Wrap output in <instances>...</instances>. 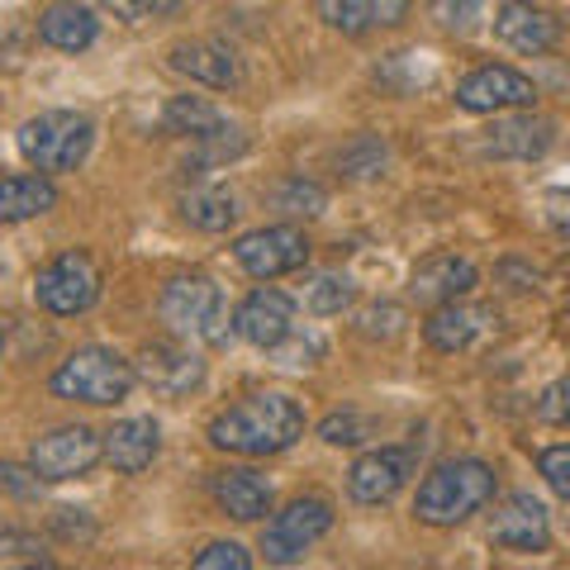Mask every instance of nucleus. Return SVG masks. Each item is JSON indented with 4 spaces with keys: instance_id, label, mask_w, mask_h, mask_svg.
I'll return each mask as SVG.
<instances>
[{
    "instance_id": "a19ab883",
    "label": "nucleus",
    "mask_w": 570,
    "mask_h": 570,
    "mask_svg": "<svg viewBox=\"0 0 570 570\" xmlns=\"http://www.w3.org/2000/svg\"><path fill=\"white\" fill-rule=\"evenodd\" d=\"M100 6H105V10H115L119 20H129V24L142 20V14H138V0H100Z\"/></svg>"
},
{
    "instance_id": "7c9ffc66",
    "label": "nucleus",
    "mask_w": 570,
    "mask_h": 570,
    "mask_svg": "<svg viewBox=\"0 0 570 570\" xmlns=\"http://www.w3.org/2000/svg\"><path fill=\"white\" fill-rule=\"evenodd\" d=\"M318 438H324L328 448H356V442L371 438V423L356 414V409H343V414H328L318 423Z\"/></svg>"
},
{
    "instance_id": "c85d7f7f",
    "label": "nucleus",
    "mask_w": 570,
    "mask_h": 570,
    "mask_svg": "<svg viewBox=\"0 0 570 570\" xmlns=\"http://www.w3.org/2000/svg\"><path fill=\"white\" fill-rule=\"evenodd\" d=\"M428 10H433V20L448 33H456V39L475 33L480 20H485V0H428Z\"/></svg>"
},
{
    "instance_id": "20e7f679",
    "label": "nucleus",
    "mask_w": 570,
    "mask_h": 570,
    "mask_svg": "<svg viewBox=\"0 0 570 570\" xmlns=\"http://www.w3.org/2000/svg\"><path fill=\"white\" fill-rule=\"evenodd\" d=\"M96 142V124L77 115V110H43L20 124L14 134V148L33 171H77L86 157H91Z\"/></svg>"
},
{
    "instance_id": "37998d69",
    "label": "nucleus",
    "mask_w": 570,
    "mask_h": 570,
    "mask_svg": "<svg viewBox=\"0 0 570 570\" xmlns=\"http://www.w3.org/2000/svg\"><path fill=\"white\" fill-rule=\"evenodd\" d=\"M0 352H6V337H0Z\"/></svg>"
},
{
    "instance_id": "9d476101",
    "label": "nucleus",
    "mask_w": 570,
    "mask_h": 570,
    "mask_svg": "<svg viewBox=\"0 0 570 570\" xmlns=\"http://www.w3.org/2000/svg\"><path fill=\"white\" fill-rule=\"evenodd\" d=\"M100 461V433L86 423H67L52 433L33 438L29 448V466L39 471V480H77Z\"/></svg>"
},
{
    "instance_id": "6e6552de",
    "label": "nucleus",
    "mask_w": 570,
    "mask_h": 570,
    "mask_svg": "<svg viewBox=\"0 0 570 570\" xmlns=\"http://www.w3.org/2000/svg\"><path fill=\"white\" fill-rule=\"evenodd\" d=\"M456 105L466 115H504V110H532L538 105V81L523 77L509 62L475 67L471 77L456 81Z\"/></svg>"
},
{
    "instance_id": "72a5a7b5",
    "label": "nucleus",
    "mask_w": 570,
    "mask_h": 570,
    "mask_svg": "<svg viewBox=\"0 0 570 570\" xmlns=\"http://www.w3.org/2000/svg\"><path fill=\"white\" fill-rule=\"evenodd\" d=\"M253 557H247L243 542H209L200 557H195V570H247Z\"/></svg>"
},
{
    "instance_id": "79ce46f5",
    "label": "nucleus",
    "mask_w": 570,
    "mask_h": 570,
    "mask_svg": "<svg viewBox=\"0 0 570 570\" xmlns=\"http://www.w3.org/2000/svg\"><path fill=\"white\" fill-rule=\"evenodd\" d=\"M176 6H181V0H138V14L148 20V14H171Z\"/></svg>"
},
{
    "instance_id": "dca6fc26",
    "label": "nucleus",
    "mask_w": 570,
    "mask_h": 570,
    "mask_svg": "<svg viewBox=\"0 0 570 570\" xmlns=\"http://www.w3.org/2000/svg\"><path fill=\"white\" fill-rule=\"evenodd\" d=\"M490 542L504 551H547L551 547V519L532 494H509L504 504L490 513Z\"/></svg>"
},
{
    "instance_id": "aec40b11",
    "label": "nucleus",
    "mask_w": 570,
    "mask_h": 570,
    "mask_svg": "<svg viewBox=\"0 0 570 570\" xmlns=\"http://www.w3.org/2000/svg\"><path fill=\"white\" fill-rule=\"evenodd\" d=\"M318 20L337 33H376L409 20V0H318Z\"/></svg>"
},
{
    "instance_id": "f03ea898",
    "label": "nucleus",
    "mask_w": 570,
    "mask_h": 570,
    "mask_svg": "<svg viewBox=\"0 0 570 570\" xmlns=\"http://www.w3.org/2000/svg\"><path fill=\"white\" fill-rule=\"evenodd\" d=\"M494 490H499V475L490 461H480V456L438 461L414 494V519L428 528H456V523H466L471 513L485 509Z\"/></svg>"
},
{
    "instance_id": "393cba45",
    "label": "nucleus",
    "mask_w": 570,
    "mask_h": 570,
    "mask_svg": "<svg viewBox=\"0 0 570 570\" xmlns=\"http://www.w3.org/2000/svg\"><path fill=\"white\" fill-rule=\"evenodd\" d=\"M238 200L219 186H195L181 195V219L190 228H200V234H228V228L238 224Z\"/></svg>"
},
{
    "instance_id": "b1692460",
    "label": "nucleus",
    "mask_w": 570,
    "mask_h": 570,
    "mask_svg": "<svg viewBox=\"0 0 570 570\" xmlns=\"http://www.w3.org/2000/svg\"><path fill=\"white\" fill-rule=\"evenodd\" d=\"M58 205V186L43 171H24V176H0V224H24L39 219Z\"/></svg>"
},
{
    "instance_id": "58836bf2",
    "label": "nucleus",
    "mask_w": 570,
    "mask_h": 570,
    "mask_svg": "<svg viewBox=\"0 0 570 570\" xmlns=\"http://www.w3.org/2000/svg\"><path fill=\"white\" fill-rule=\"evenodd\" d=\"M538 419L551 423V428H561V423L570 419V409H566V381H551V385H547V395H542V404H538Z\"/></svg>"
},
{
    "instance_id": "f257e3e1",
    "label": "nucleus",
    "mask_w": 570,
    "mask_h": 570,
    "mask_svg": "<svg viewBox=\"0 0 570 570\" xmlns=\"http://www.w3.org/2000/svg\"><path fill=\"white\" fill-rule=\"evenodd\" d=\"M299 438H305V409L291 395H276V390L272 395H247L238 404H228L209 423L214 448L238 452V456H276Z\"/></svg>"
},
{
    "instance_id": "6ab92c4d",
    "label": "nucleus",
    "mask_w": 570,
    "mask_h": 570,
    "mask_svg": "<svg viewBox=\"0 0 570 570\" xmlns=\"http://www.w3.org/2000/svg\"><path fill=\"white\" fill-rule=\"evenodd\" d=\"M157 452H163V433H157L153 419H119L110 433L100 438V456L110 461L119 475H138L148 471Z\"/></svg>"
},
{
    "instance_id": "4be33fe9",
    "label": "nucleus",
    "mask_w": 570,
    "mask_h": 570,
    "mask_svg": "<svg viewBox=\"0 0 570 570\" xmlns=\"http://www.w3.org/2000/svg\"><path fill=\"white\" fill-rule=\"evenodd\" d=\"M485 328H490V309L466 305V299H448V305H433L423 337L433 352H466Z\"/></svg>"
},
{
    "instance_id": "e433bc0d",
    "label": "nucleus",
    "mask_w": 570,
    "mask_h": 570,
    "mask_svg": "<svg viewBox=\"0 0 570 570\" xmlns=\"http://www.w3.org/2000/svg\"><path fill=\"white\" fill-rule=\"evenodd\" d=\"M404 328V309L400 305H371L362 314V333L366 337H395Z\"/></svg>"
},
{
    "instance_id": "c756f323",
    "label": "nucleus",
    "mask_w": 570,
    "mask_h": 570,
    "mask_svg": "<svg viewBox=\"0 0 570 570\" xmlns=\"http://www.w3.org/2000/svg\"><path fill=\"white\" fill-rule=\"evenodd\" d=\"M337 167L347 176H381L385 171V142L381 138H356L352 148L337 153Z\"/></svg>"
},
{
    "instance_id": "ddd939ff",
    "label": "nucleus",
    "mask_w": 570,
    "mask_h": 570,
    "mask_svg": "<svg viewBox=\"0 0 570 570\" xmlns=\"http://www.w3.org/2000/svg\"><path fill=\"white\" fill-rule=\"evenodd\" d=\"M414 475V452L409 448H376L352 461L347 471V494L356 504H390Z\"/></svg>"
},
{
    "instance_id": "0eeeda50",
    "label": "nucleus",
    "mask_w": 570,
    "mask_h": 570,
    "mask_svg": "<svg viewBox=\"0 0 570 570\" xmlns=\"http://www.w3.org/2000/svg\"><path fill=\"white\" fill-rule=\"evenodd\" d=\"M328 532H333V504L318 494H305V499H291V504L262 528V551L272 566H291L305 557L318 538H328Z\"/></svg>"
},
{
    "instance_id": "4468645a",
    "label": "nucleus",
    "mask_w": 570,
    "mask_h": 570,
    "mask_svg": "<svg viewBox=\"0 0 570 570\" xmlns=\"http://www.w3.org/2000/svg\"><path fill=\"white\" fill-rule=\"evenodd\" d=\"M291 328H295V299L285 291H276V285H257V291L234 309V333L262 352H272Z\"/></svg>"
},
{
    "instance_id": "f704fd0d",
    "label": "nucleus",
    "mask_w": 570,
    "mask_h": 570,
    "mask_svg": "<svg viewBox=\"0 0 570 570\" xmlns=\"http://www.w3.org/2000/svg\"><path fill=\"white\" fill-rule=\"evenodd\" d=\"M538 466H542V475H547L551 494L570 499V448H566V442H557V448L538 452Z\"/></svg>"
},
{
    "instance_id": "473e14b6",
    "label": "nucleus",
    "mask_w": 570,
    "mask_h": 570,
    "mask_svg": "<svg viewBox=\"0 0 570 570\" xmlns=\"http://www.w3.org/2000/svg\"><path fill=\"white\" fill-rule=\"evenodd\" d=\"M0 561L48 566V557H43V542L33 538V532H14V528H0Z\"/></svg>"
},
{
    "instance_id": "a211bd4d",
    "label": "nucleus",
    "mask_w": 570,
    "mask_h": 570,
    "mask_svg": "<svg viewBox=\"0 0 570 570\" xmlns=\"http://www.w3.org/2000/svg\"><path fill=\"white\" fill-rule=\"evenodd\" d=\"M551 142H557V124L542 119V115H509V119H494V129L480 142L485 157H513V163H532L542 157Z\"/></svg>"
},
{
    "instance_id": "f8f14e48",
    "label": "nucleus",
    "mask_w": 570,
    "mask_h": 570,
    "mask_svg": "<svg viewBox=\"0 0 570 570\" xmlns=\"http://www.w3.org/2000/svg\"><path fill=\"white\" fill-rule=\"evenodd\" d=\"M134 381H142L163 400H181L205 385V362H200V352L186 343H148L134 362Z\"/></svg>"
},
{
    "instance_id": "1a4fd4ad",
    "label": "nucleus",
    "mask_w": 570,
    "mask_h": 570,
    "mask_svg": "<svg viewBox=\"0 0 570 570\" xmlns=\"http://www.w3.org/2000/svg\"><path fill=\"white\" fill-rule=\"evenodd\" d=\"M234 257L253 281H276L309 262V238L295 224H266L234 243Z\"/></svg>"
},
{
    "instance_id": "ea45409f",
    "label": "nucleus",
    "mask_w": 570,
    "mask_h": 570,
    "mask_svg": "<svg viewBox=\"0 0 570 570\" xmlns=\"http://www.w3.org/2000/svg\"><path fill=\"white\" fill-rule=\"evenodd\" d=\"M499 276H509L513 291H538V272H523L519 262H504V266H499Z\"/></svg>"
},
{
    "instance_id": "f3484780",
    "label": "nucleus",
    "mask_w": 570,
    "mask_h": 570,
    "mask_svg": "<svg viewBox=\"0 0 570 570\" xmlns=\"http://www.w3.org/2000/svg\"><path fill=\"white\" fill-rule=\"evenodd\" d=\"M209 494H214V504H219L228 519H238V523H257V519L272 513V485H266V475L253 471V466L214 471L209 475Z\"/></svg>"
},
{
    "instance_id": "cd10ccee",
    "label": "nucleus",
    "mask_w": 570,
    "mask_h": 570,
    "mask_svg": "<svg viewBox=\"0 0 570 570\" xmlns=\"http://www.w3.org/2000/svg\"><path fill=\"white\" fill-rule=\"evenodd\" d=\"M276 209L285 219H318V214L328 209V195H324V186L305 181V176H291V181L276 190Z\"/></svg>"
},
{
    "instance_id": "c9c22d12",
    "label": "nucleus",
    "mask_w": 570,
    "mask_h": 570,
    "mask_svg": "<svg viewBox=\"0 0 570 570\" xmlns=\"http://www.w3.org/2000/svg\"><path fill=\"white\" fill-rule=\"evenodd\" d=\"M39 471L33 466H20V461H0V490L6 494H14V499H33L39 494Z\"/></svg>"
},
{
    "instance_id": "a878e982",
    "label": "nucleus",
    "mask_w": 570,
    "mask_h": 570,
    "mask_svg": "<svg viewBox=\"0 0 570 570\" xmlns=\"http://www.w3.org/2000/svg\"><path fill=\"white\" fill-rule=\"evenodd\" d=\"M163 124H167V134L190 138V142L214 138V134H224V129H228V119L214 110L209 100H200V96H171V100H167V110H163Z\"/></svg>"
},
{
    "instance_id": "bb28decb",
    "label": "nucleus",
    "mask_w": 570,
    "mask_h": 570,
    "mask_svg": "<svg viewBox=\"0 0 570 570\" xmlns=\"http://www.w3.org/2000/svg\"><path fill=\"white\" fill-rule=\"evenodd\" d=\"M352 295H356L352 276H343V272H318L305 285V309L318 314V318H333V314H343L352 305Z\"/></svg>"
},
{
    "instance_id": "7ed1b4c3",
    "label": "nucleus",
    "mask_w": 570,
    "mask_h": 570,
    "mask_svg": "<svg viewBox=\"0 0 570 570\" xmlns=\"http://www.w3.org/2000/svg\"><path fill=\"white\" fill-rule=\"evenodd\" d=\"M163 324L181 337V343H205V347H224L228 343V305L224 291L209 276L190 272V276H171L163 285Z\"/></svg>"
},
{
    "instance_id": "412c9836",
    "label": "nucleus",
    "mask_w": 570,
    "mask_h": 570,
    "mask_svg": "<svg viewBox=\"0 0 570 570\" xmlns=\"http://www.w3.org/2000/svg\"><path fill=\"white\" fill-rule=\"evenodd\" d=\"M171 71H181V77L200 81V86H214V91H234V86L243 81L238 71V58L228 52L224 43H209V39H195V43H176L167 52Z\"/></svg>"
},
{
    "instance_id": "423d86ee",
    "label": "nucleus",
    "mask_w": 570,
    "mask_h": 570,
    "mask_svg": "<svg viewBox=\"0 0 570 570\" xmlns=\"http://www.w3.org/2000/svg\"><path fill=\"white\" fill-rule=\"evenodd\" d=\"M100 266L91 253L71 247V253L52 257L39 276H33V305L58 314V318H77L100 299Z\"/></svg>"
},
{
    "instance_id": "5701e85b",
    "label": "nucleus",
    "mask_w": 570,
    "mask_h": 570,
    "mask_svg": "<svg viewBox=\"0 0 570 570\" xmlns=\"http://www.w3.org/2000/svg\"><path fill=\"white\" fill-rule=\"evenodd\" d=\"M39 39L58 52H86L100 39V20L77 0H52V6L39 14Z\"/></svg>"
},
{
    "instance_id": "2f4dec72",
    "label": "nucleus",
    "mask_w": 570,
    "mask_h": 570,
    "mask_svg": "<svg viewBox=\"0 0 570 570\" xmlns=\"http://www.w3.org/2000/svg\"><path fill=\"white\" fill-rule=\"evenodd\" d=\"M272 352H276L281 366H314L318 356H324V337H318V333H299V324H295Z\"/></svg>"
},
{
    "instance_id": "39448f33",
    "label": "nucleus",
    "mask_w": 570,
    "mask_h": 570,
    "mask_svg": "<svg viewBox=\"0 0 570 570\" xmlns=\"http://www.w3.org/2000/svg\"><path fill=\"white\" fill-rule=\"evenodd\" d=\"M134 362H124V356L115 347H77L67 356V362L52 371V381L48 390L58 400H71V404H119V400H129V390H134Z\"/></svg>"
},
{
    "instance_id": "4c0bfd02",
    "label": "nucleus",
    "mask_w": 570,
    "mask_h": 570,
    "mask_svg": "<svg viewBox=\"0 0 570 570\" xmlns=\"http://www.w3.org/2000/svg\"><path fill=\"white\" fill-rule=\"evenodd\" d=\"M52 528H58L67 542H77V538L91 542L96 538V523L86 519V509H58V513H52Z\"/></svg>"
},
{
    "instance_id": "9b49d317",
    "label": "nucleus",
    "mask_w": 570,
    "mask_h": 570,
    "mask_svg": "<svg viewBox=\"0 0 570 570\" xmlns=\"http://www.w3.org/2000/svg\"><path fill=\"white\" fill-rule=\"evenodd\" d=\"M494 33L523 58H542L561 43V10L551 0H504L494 14Z\"/></svg>"
},
{
    "instance_id": "2eb2a0df",
    "label": "nucleus",
    "mask_w": 570,
    "mask_h": 570,
    "mask_svg": "<svg viewBox=\"0 0 570 570\" xmlns=\"http://www.w3.org/2000/svg\"><path fill=\"white\" fill-rule=\"evenodd\" d=\"M475 262L471 257H456V253H438V257H423L409 276V299L423 309L433 305H448V299H466L475 291Z\"/></svg>"
}]
</instances>
